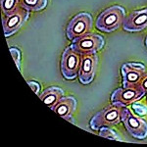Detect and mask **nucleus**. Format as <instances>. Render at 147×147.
Segmentation results:
<instances>
[{
	"label": "nucleus",
	"instance_id": "obj_1",
	"mask_svg": "<svg viewBox=\"0 0 147 147\" xmlns=\"http://www.w3.org/2000/svg\"><path fill=\"white\" fill-rule=\"evenodd\" d=\"M125 10L122 6H111L104 10L96 19V28L103 32H113L118 30L125 19Z\"/></svg>",
	"mask_w": 147,
	"mask_h": 147
},
{
	"label": "nucleus",
	"instance_id": "obj_2",
	"mask_svg": "<svg viewBox=\"0 0 147 147\" xmlns=\"http://www.w3.org/2000/svg\"><path fill=\"white\" fill-rule=\"evenodd\" d=\"M92 28H93L92 16L86 12H80L68 24L66 28V35L70 40L77 39L84 34H90Z\"/></svg>",
	"mask_w": 147,
	"mask_h": 147
},
{
	"label": "nucleus",
	"instance_id": "obj_3",
	"mask_svg": "<svg viewBox=\"0 0 147 147\" xmlns=\"http://www.w3.org/2000/svg\"><path fill=\"white\" fill-rule=\"evenodd\" d=\"M121 121L125 129L132 137L136 139H144L147 137V123L137 117L127 107H123L121 111Z\"/></svg>",
	"mask_w": 147,
	"mask_h": 147
},
{
	"label": "nucleus",
	"instance_id": "obj_4",
	"mask_svg": "<svg viewBox=\"0 0 147 147\" xmlns=\"http://www.w3.org/2000/svg\"><path fill=\"white\" fill-rule=\"evenodd\" d=\"M123 107L111 106L96 113L89 122V127L93 130H99L102 127H114L121 122V111Z\"/></svg>",
	"mask_w": 147,
	"mask_h": 147
},
{
	"label": "nucleus",
	"instance_id": "obj_5",
	"mask_svg": "<svg viewBox=\"0 0 147 147\" xmlns=\"http://www.w3.org/2000/svg\"><path fill=\"white\" fill-rule=\"evenodd\" d=\"M80 67V54L78 53L72 45L68 46L64 50L61 57V73L65 80H73L79 76Z\"/></svg>",
	"mask_w": 147,
	"mask_h": 147
},
{
	"label": "nucleus",
	"instance_id": "obj_6",
	"mask_svg": "<svg viewBox=\"0 0 147 147\" xmlns=\"http://www.w3.org/2000/svg\"><path fill=\"white\" fill-rule=\"evenodd\" d=\"M146 94V92L138 84L130 87H120L112 92L111 102L114 106L127 107V105L138 101Z\"/></svg>",
	"mask_w": 147,
	"mask_h": 147
},
{
	"label": "nucleus",
	"instance_id": "obj_7",
	"mask_svg": "<svg viewBox=\"0 0 147 147\" xmlns=\"http://www.w3.org/2000/svg\"><path fill=\"white\" fill-rule=\"evenodd\" d=\"M79 54H90L96 53L97 51L101 50L105 45L104 37L97 34H87L77 39L73 40L71 44Z\"/></svg>",
	"mask_w": 147,
	"mask_h": 147
},
{
	"label": "nucleus",
	"instance_id": "obj_8",
	"mask_svg": "<svg viewBox=\"0 0 147 147\" xmlns=\"http://www.w3.org/2000/svg\"><path fill=\"white\" fill-rule=\"evenodd\" d=\"M28 18H30V12L21 6H19L13 13L4 15L2 17L4 35L6 37H10L11 35L16 34L28 20Z\"/></svg>",
	"mask_w": 147,
	"mask_h": 147
},
{
	"label": "nucleus",
	"instance_id": "obj_9",
	"mask_svg": "<svg viewBox=\"0 0 147 147\" xmlns=\"http://www.w3.org/2000/svg\"><path fill=\"white\" fill-rule=\"evenodd\" d=\"M121 73L123 77V87H130L139 84L146 74V68L142 63L129 62L122 65Z\"/></svg>",
	"mask_w": 147,
	"mask_h": 147
},
{
	"label": "nucleus",
	"instance_id": "obj_10",
	"mask_svg": "<svg viewBox=\"0 0 147 147\" xmlns=\"http://www.w3.org/2000/svg\"><path fill=\"white\" fill-rule=\"evenodd\" d=\"M98 63V56L96 53L84 54L80 60L79 80L82 84H89L94 80Z\"/></svg>",
	"mask_w": 147,
	"mask_h": 147
},
{
	"label": "nucleus",
	"instance_id": "obj_11",
	"mask_svg": "<svg viewBox=\"0 0 147 147\" xmlns=\"http://www.w3.org/2000/svg\"><path fill=\"white\" fill-rule=\"evenodd\" d=\"M123 28L125 32H137L147 28V8L134 11L124 20Z\"/></svg>",
	"mask_w": 147,
	"mask_h": 147
},
{
	"label": "nucleus",
	"instance_id": "obj_12",
	"mask_svg": "<svg viewBox=\"0 0 147 147\" xmlns=\"http://www.w3.org/2000/svg\"><path fill=\"white\" fill-rule=\"evenodd\" d=\"M77 100L73 96H64L61 98L59 103L55 106L53 111L58 114L63 119L69 121V122L75 124L73 121V115L77 110Z\"/></svg>",
	"mask_w": 147,
	"mask_h": 147
},
{
	"label": "nucleus",
	"instance_id": "obj_13",
	"mask_svg": "<svg viewBox=\"0 0 147 147\" xmlns=\"http://www.w3.org/2000/svg\"><path fill=\"white\" fill-rule=\"evenodd\" d=\"M62 97H64V90L58 86H50L39 94V98L52 110L55 108Z\"/></svg>",
	"mask_w": 147,
	"mask_h": 147
},
{
	"label": "nucleus",
	"instance_id": "obj_14",
	"mask_svg": "<svg viewBox=\"0 0 147 147\" xmlns=\"http://www.w3.org/2000/svg\"><path fill=\"white\" fill-rule=\"evenodd\" d=\"M48 0H20V6L28 12L41 11L47 6Z\"/></svg>",
	"mask_w": 147,
	"mask_h": 147
},
{
	"label": "nucleus",
	"instance_id": "obj_15",
	"mask_svg": "<svg viewBox=\"0 0 147 147\" xmlns=\"http://www.w3.org/2000/svg\"><path fill=\"white\" fill-rule=\"evenodd\" d=\"M0 4L4 15H9L20 6V0H0Z\"/></svg>",
	"mask_w": 147,
	"mask_h": 147
},
{
	"label": "nucleus",
	"instance_id": "obj_16",
	"mask_svg": "<svg viewBox=\"0 0 147 147\" xmlns=\"http://www.w3.org/2000/svg\"><path fill=\"white\" fill-rule=\"evenodd\" d=\"M99 136L105 137V138L113 139V140H119V141L122 140V138L118 136L117 132L108 127H102L101 129H99Z\"/></svg>",
	"mask_w": 147,
	"mask_h": 147
},
{
	"label": "nucleus",
	"instance_id": "obj_17",
	"mask_svg": "<svg viewBox=\"0 0 147 147\" xmlns=\"http://www.w3.org/2000/svg\"><path fill=\"white\" fill-rule=\"evenodd\" d=\"M9 50H10L11 54H12V57H13L14 61H15L16 63V66H17V68L19 70H21V61H22V53H21L20 49H18L17 47H10L9 48Z\"/></svg>",
	"mask_w": 147,
	"mask_h": 147
},
{
	"label": "nucleus",
	"instance_id": "obj_18",
	"mask_svg": "<svg viewBox=\"0 0 147 147\" xmlns=\"http://www.w3.org/2000/svg\"><path fill=\"white\" fill-rule=\"evenodd\" d=\"M131 107L137 115L139 116L147 115V107L145 105H143V104L138 103V102H134V103L131 104Z\"/></svg>",
	"mask_w": 147,
	"mask_h": 147
},
{
	"label": "nucleus",
	"instance_id": "obj_19",
	"mask_svg": "<svg viewBox=\"0 0 147 147\" xmlns=\"http://www.w3.org/2000/svg\"><path fill=\"white\" fill-rule=\"evenodd\" d=\"M28 84L30 86V88L34 90L35 94L39 96L40 94V90H41V85H40L39 82H34V80H28Z\"/></svg>",
	"mask_w": 147,
	"mask_h": 147
},
{
	"label": "nucleus",
	"instance_id": "obj_20",
	"mask_svg": "<svg viewBox=\"0 0 147 147\" xmlns=\"http://www.w3.org/2000/svg\"><path fill=\"white\" fill-rule=\"evenodd\" d=\"M138 85L147 93V73L143 76V78H142L141 80L139 82Z\"/></svg>",
	"mask_w": 147,
	"mask_h": 147
},
{
	"label": "nucleus",
	"instance_id": "obj_21",
	"mask_svg": "<svg viewBox=\"0 0 147 147\" xmlns=\"http://www.w3.org/2000/svg\"><path fill=\"white\" fill-rule=\"evenodd\" d=\"M145 45L147 47V36H146V38H145Z\"/></svg>",
	"mask_w": 147,
	"mask_h": 147
}]
</instances>
